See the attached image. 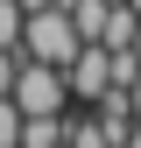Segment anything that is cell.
I'll list each match as a JSON object with an SVG mask.
<instances>
[{"instance_id": "obj_1", "label": "cell", "mask_w": 141, "mask_h": 148, "mask_svg": "<svg viewBox=\"0 0 141 148\" xmlns=\"http://www.w3.org/2000/svg\"><path fill=\"white\" fill-rule=\"evenodd\" d=\"M78 14L64 7V0H49V7H21V57H42V64H70L78 57Z\"/></svg>"}, {"instance_id": "obj_2", "label": "cell", "mask_w": 141, "mask_h": 148, "mask_svg": "<svg viewBox=\"0 0 141 148\" xmlns=\"http://www.w3.org/2000/svg\"><path fill=\"white\" fill-rule=\"evenodd\" d=\"M21 113H70V85H64V64H42V57H21L14 71V92H7Z\"/></svg>"}, {"instance_id": "obj_3", "label": "cell", "mask_w": 141, "mask_h": 148, "mask_svg": "<svg viewBox=\"0 0 141 148\" xmlns=\"http://www.w3.org/2000/svg\"><path fill=\"white\" fill-rule=\"evenodd\" d=\"M64 85H70V99L99 106V92L120 85V78H113V49H106V42H78V57L64 64Z\"/></svg>"}, {"instance_id": "obj_4", "label": "cell", "mask_w": 141, "mask_h": 148, "mask_svg": "<svg viewBox=\"0 0 141 148\" xmlns=\"http://www.w3.org/2000/svg\"><path fill=\"white\" fill-rule=\"evenodd\" d=\"M92 42L134 49V7H127V0H106V7H99V35H92Z\"/></svg>"}, {"instance_id": "obj_5", "label": "cell", "mask_w": 141, "mask_h": 148, "mask_svg": "<svg viewBox=\"0 0 141 148\" xmlns=\"http://www.w3.org/2000/svg\"><path fill=\"white\" fill-rule=\"evenodd\" d=\"M64 148H113V141H106L99 113H92V120H70V113H64Z\"/></svg>"}, {"instance_id": "obj_6", "label": "cell", "mask_w": 141, "mask_h": 148, "mask_svg": "<svg viewBox=\"0 0 141 148\" xmlns=\"http://www.w3.org/2000/svg\"><path fill=\"white\" fill-rule=\"evenodd\" d=\"M0 49H21V0H0Z\"/></svg>"}, {"instance_id": "obj_7", "label": "cell", "mask_w": 141, "mask_h": 148, "mask_svg": "<svg viewBox=\"0 0 141 148\" xmlns=\"http://www.w3.org/2000/svg\"><path fill=\"white\" fill-rule=\"evenodd\" d=\"M0 148H21V106L0 99Z\"/></svg>"}, {"instance_id": "obj_8", "label": "cell", "mask_w": 141, "mask_h": 148, "mask_svg": "<svg viewBox=\"0 0 141 148\" xmlns=\"http://www.w3.org/2000/svg\"><path fill=\"white\" fill-rule=\"evenodd\" d=\"M14 71H21V49H0V99L14 92Z\"/></svg>"}, {"instance_id": "obj_9", "label": "cell", "mask_w": 141, "mask_h": 148, "mask_svg": "<svg viewBox=\"0 0 141 148\" xmlns=\"http://www.w3.org/2000/svg\"><path fill=\"white\" fill-rule=\"evenodd\" d=\"M127 106H134V120H141V71L127 78Z\"/></svg>"}, {"instance_id": "obj_10", "label": "cell", "mask_w": 141, "mask_h": 148, "mask_svg": "<svg viewBox=\"0 0 141 148\" xmlns=\"http://www.w3.org/2000/svg\"><path fill=\"white\" fill-rule=\"evenodd\" d=\"M120 148H141V120H134V134H127V141H120Z\"/></svg>"}, {"instance_id": "obj_11", "label": "cell", "mask_w": 141, "mask_h": 148, "mask_svg": "<svg viewBox=\"0 0 141 148\" xmlns=\"http://www.w3.org/2000/svg\"><path fill=\"white\" fill-rule=\"evenodd\" d=\"M134 57H141V14H134Z\"/></svg>"}, {"instance_id": "obj_12", "label": "cell", "mask_w": 141, "mask_h": 148, "mask_svg": "<svg viewBox=\"0 0 141 148\" xmlns=\"http://www.w3.org/2000/svg\"><path fill=\"white\" fill-rule=\"evenodd\" d=\"M21 7H49V0H21Z\"/></svg>"}]
</instances>
